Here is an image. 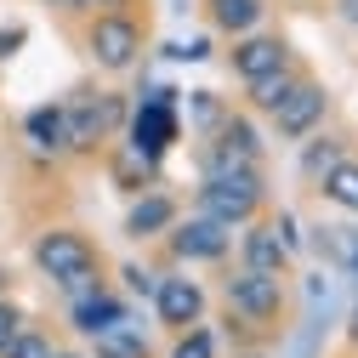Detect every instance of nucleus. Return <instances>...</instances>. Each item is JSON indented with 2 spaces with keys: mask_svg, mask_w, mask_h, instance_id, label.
Listing matches in <instances>:
<instances>
[{
  "mask_svg": "<svg viewBox=\"0 0 358 358\" xmlns=\"http://www.w3.org/2000/svg\"><path fill=\"white\" fill-rule=\"evenodd\" d=\"M52 352H57V336H52L46 324H23L17 341L0 352V358H52Z\"/></svg>",
  "mask_w": 358,
  "mask_h": 358,
  "instance_id": "24",
  "label": "nucleus"
},
{
  "mask_svg": "<svg viewBox=\"0 0 358 358\" xmlns=\"http://www.w3.org/2000/svg\"><path fill=\"white\" fill-rule=\"evenodd\" d=\"M23 46H29V29H23V23H6V29H0V63H12Z\"/></svg>",
  "mask_w": 358,
  "mask_h": 358,
  "instance_id": "29",
  "label": "nucleus"
},
{
  "mask_svg": "<svg viewBox=\"0 0 358 358\" xmlns=\"http://www.w3.org/2000/svg\"><path fill=\"white\" fill-rule=\"evenodd\" d=\"M63 313H69L74 336H85V341H92L97 330H108V324H120V319H131L125 290H114L108 279H103V285H92V290H80V296H69V301H63Z\"/></svg>",
  "mask_w": 358,
  "mask_h": 358,
  "instance_id": "13",
  "label": "nucleus"
},
{
  "mask_svg": "<svg viewBox=\"0 0 358 358\" xmlns=\"http://www.w3.org/2000/svg\"><path fill=\"white\" fill-rule=\"evenodd\" d=\"M23 324H29V313H23L12 296H0V352L17 341V330H23Z\"/></svg>",
  "mask_w": 358,
  "mask_h": 358,
  "instance_id": "26",
  "label": "nucleus"
},
{
  "mask_svg": "<svg viewBox=\"0 0 358 358\" xmlns=\"http://www.w3.org/2000/svg\"><path fill=\"white\" fill-rule=\"evenodd\" d=\"M239 358H267V352H239Z\"/></svg>",
  "mask_w": 358,
  "mask_h": 358,
  "instance_id": "33",
  "label": "nucleus"
},
{
  "mask_svg": "<svg viewBox=\"0 0 358 358\" xmlns=\"http://www.w3.org/2000/svg\"><path fill=\"white\" fill-rule=\"evenodd\" d=\"M234 239H239V228H228V222H216L205 210H188V216L171 222L165 256L176 267H222V262L234 256Z\"/></svg>",
  "mask_w": 358,
  "mask_h": 358,
  "instance_id": "6",
  "label": "nucleus"
},
{
  "mask_svg": "<svg viewBox=\"0 0 358 358\" xmlns=\"http://www.w3.org/2000/svg\"><path fill=\"white\" fill-rule=\"evenodd\" d=\"M0 296H6V273H0Z\"/></svg>",
  "mask_w": 358,
  "mask_h": 358,
  "instance_id": "34",
  "label": "nucleus"
},
{
  "mask_svg": "<svg viewBox=\"0 0 358 358\" xmlns=\"http://www.w3.org/2000/svg\"><path fill=\"white\" fill-rule=\"evenodd\" d=\"M120 279H125V296H137V301H154V290H159V273L143 267V262H125Z\"/></svg>",
  "mask_w": 358,
  "mask_h": 358,
  "instance_id": "25",
  "label": "nucleus"
},
{
  "mask_svg": "<svg viewBox=\"0 0 358 358\" xmlns=\"http://www.w3.org/2000/svg\"><path fill=\"white\" fill-rule=\"evenodd\" d=\"M296 52H290V40L279 34V29H250V34H234L228 40V74L239 80V85H250L256 74H267V69H279V63H290Z\"/></svg>",
  "mask_w": 358,
  "mask_h": 358,
  "instance_id": "10",
  "label": "nucleus"
},
{
  "mask_svg": "<svg viewBox=\"0 0 358 358\" xmlns=\"http://www.w3.org/2000/svg\"><path fill=\"white\" fill-rule=\"evenodd\" d=\"M330 120V85L319 74H301L290 85V97L267 114V125H273V143H307L313 131H319Z\"/></svg>",
  "mask_w": 358,
  "mask_h": 358,
  "instance_id": "8",
  "label": "nucleus"
},
{
  "mask_svg": "<svg viewBox=\"0 0 358 358\" xmlns=\"http://www.w3.org/2000/svg\"><path fill=\"white\" fill-rule=\"evenodd\" d=\"M319 194H324V205H336L341 216H358V154H347V159L324 176Z\"/></svg>",
  "mask_w": 358,
  "mask_h": 358,
  "instance_id": "21",
  "label": "nucleus"
},
{
  "mask_svg": "<svg viewBox=\"0 0 358 358\" xmlns=\"http://www.w3.org/2000/svg\"><path fill=\"white\" fill-rule=\"evenodd\" d=\"M85 352H92V358H154L148 336H143L137 324H131V319H120V324L97 330L92 341H85Z\"/></svg>",
  "mask_w": 358,
  "mask_h": 358,
  "instance_id": "20",
  "label": "nucleus"
},
{
  "mask_svg": "<svg viewBox=\"0 0 358 358\" xmlns=\"http://www.w3.org/2000/svg\"><path fill=\"white\" fill-rule=\"evenodd\" d=\"M29 262L40 267V279H46L63 301L80 296V290H92V285H103V273H108V262H103L97 239L80 234V228H69V222L40 228L34 245H29Z\"/></svg>",
  "mask_w": 358,
  "mask_h": 358,
  "instance_id": "2",
  "label": "nucleus"
},
{
  "mask_svg": "<svg viewBox=\"0 0 358 358\" xmlns=\"http://www.w3.org/2000/svg\"><path fill=\"white\" fill-rule=\"evenodd\" d=\"M301 74H307V69H301L296 57H290V63H279V69H267V74H256V80L245 85V108H250L256 120H267V114H273V108L290 97V85H296Z\"/></svg>",
  "mask_w": 358,
  "mask_h": 358,
  "instance_id": "18",
  "label": "nucleus"
},
{
  "mask_svg": "<svg viewBox=\"0 0 358 358\" xmlns=\"http://www.w3.org/2000/svg\"><path fill=\"white\" fill-rule=\"evenodd\" d=\"M222 307H228V324H245V330H262L273 336L290 313V279L279 273H256V267H222V285H216Z\"/></svg>",
  "mask_w": 358,
  "mask_h": 358,
  "instance_id": "3",
  "label": "nucleus"
},
{
  "mask_svg": "<svg viewBox=\"0 0 358 358\" xmlns=\"http://www.w3.org/2000/svg\"><path fill=\"white\" fill-rule=\"evenodd\" d=\"M80 52L103 74H131L148 57V23L131 6L125 12H92V17H80Z\"/></svg>",
  "mask_w": 358,
  "mask_h": 358,
  "instance_id": "4",
  "label": "nucleus"
},
{
  "mask_svg": "<svg viewBox=\"0 0 358 358\" xmlns=\"http://www.w3.org/2000/svg\"><path fill=\"white\" fill-rule=\"evenodd\" d=\"M194 165H199L194 210L228 222V228H245V222H256V216L267 210V165L239 159L234 148H222V143H210V137L199 143Z\"/></svg>",
  "mask_w": 358,
  "mask_h": 358,
  "instance_id": "1",
  "label": "nucleus"
},
{
  "mask_svg": "<svg viewBox=\"0 0 358 358\" xmlns=\"http://www.w3.org/2000/svg\"><path fill=\"white\" fill-rule=\"evenodd\" d=\"M296 148H301V154H296V171H301V182H313V188H319L324 176L352 154V148H347V137H336V131H324V125L313 131L307 143H296Z\"/></svg>",
  "mask_w": 358,
  "mask_h": 358,
  "instance_id": "17",
  "label": "nucleus"
},
{
  "mask_svg": "<svg viewBox=\"0 0 358 358\" xmlns=\"http://www.w3.org/2000/svg\"><path fill=\"white\" fill-rule=\"evenodd\" d=\"M210 313V290L199 279H188V267H176V273H159V290H154V324L165 336L188 330V324H205Z\"/></svg>",
  "mask_w": 358,
  "mask_h": 358,
  "instance_id": "9",
  "label": "nucleus"
},
{
  "mask_svg": "<svg viewBox=\"0 0 358 358\" xmlns=\"http://www.w3.org/2000/svg\"><path fill=\"white\" fill-rule=\"evenodd\" d=\"M165 358H222V341H216L210 324H188V330L171 336V352Z\"/></svg>",
  "mask_w": 358,
  "mask_h": 358,
  "instance_id": "23",
  "label": "nucleus"
},
{
  "mask_svg": "<svg viewBox=\"0 0 358 358\" xmlns=\"http://www.w3.org/2000/svg\"><path fill=\"white\" fill-rule=\"evenodd\" d=\"M69 103V159H92L131 120V92H97V97H63Z\"/></svg>",
  "mask_w": 358,
  "mask_h": 358,
  "instance_id": "5",
  "label": "nucleus"
},
{
  "mask_svg": "<svg viewBox=\"0 0 358 358\" xmlns=\"http://www.w3.org/2000/svg\"><path fill=\"white\" fill-rule=\"evenodd\" d=\"M103 154H108V176H114V188H120V194L137 199L143 188H159V165H148L143 154H131L125 143H108Z\"/></svg>",
  "mask_w": 358,
  "mask_h": 358,
  "instance_id": "19",
  "label": "nucleus"
},
{
  "mask_svg": "<svg viewBox=\"0 0 358 358\" xmlns=\"http://www.w3.org/2000/svg\"><path fill=\"white\" fill-rule=\"evenodd\" d=\"M228 97H216V92H188V137H210V131L222 125V120H228Z\"/></svg>",
  "mask_w": 358,
  "mask_h": 358,
  "instance_id": "22",
  "label": "nucleus"
},
{
  "mask_svg": "<svg viewBox=\"0 0 358 358\" xmlns=\"http://www.w3.org/2000/svg\"><path fill=\"white\" fill-rule=\"evenodd\" d=\"M131 0H63L69 17H92V12H125Z\"/></svg>",
  "mask_w": 358,
  "mask_h": 358,
  "instance_id": "28",
  "label": "nucleus"
},
{
  "mask_svg": "<svg viewBox=\"0 0 358 358\" xmlns=\"http://www.w3.org/2000/svg\"><path fill=\"white\" fill-rule=\"evenodd\" d=\"M347 341L358 347V301H352V313H347Z\"/></svg>",
  "mask_w": 358,
  "mask_h": 358,
  "instance_id": "31",
  "label": "nucleus"
},
{
  "mask_svg": "<svg viewBox=\"0 0 358 358\" xmlns=\"http://www.w3.org/2000/svg\"><path fill=\"white\" fill-rule=\"evenodd\" d=\"M210 143L234 148L239 159H256V165H267V131H262V120H256L250 108H228V120H222V125L210 131Z\"/></svg>",
  "mask_w": 358,
  "mask_h": 358,
  "instance_id": "16",
  "label": "nucleus"
},
{
  "mask_svg": "<svg viewBox=\"0 0 358 358\" xmlns=\"http://www.w3.org/2000/svg\"><path fill=\"white\" fill-rule=\"evenodd\" d=\"M120 143L131 154H143L148 165H165V154L182 143V114L171 103H148V97H131V120L120 131Z\"/></svg>",
  "mask_w": 358,
  "mask_h": 358,
  "instance_id": "7",
  "label": "nucleus"
},
{
  "mask_svg": "<svg viewBox=\"0 0 358 358\" xmlns=\"http://www.w3.org/2000/svg\"><path fill=\"white\" fill-rule=\"evenodd\" d=\"M52 6H63V0H52Z\"/></svg>",
  "mask_w": 358,
  "mask_h": 358,
  "instance_id": "35",
  "label": "nucleus"
},
{
  "mask_svg": "<svg viewBox=\"0 0 358 358\" xmlns=\"http://www.w3.org/2000/svg\"><path fill=\"white\" fill-rule=\"evenodd\" d=\"M234 262L239 267H256V273H279V279H290V250H285V239H279V228H273V216H256V222H245L239 228V239H234Z\"/></svg>",
  "mask_w": 358,
  "mask_h": 358,
  "instance_id": "11",
  "label": "nucleus"
},
{
  "mask_svg": "<svg viewBox=\"0 0 358 358\" xmlns=\"http://www.w3.org/2000/svg\"><path fill=\"white\" fill-rule=\"evenodd\" d=\"M273 228H279V239H285L290 256L307 250V228H301V216H296V210H279V216H273Z\"/></svg>",
  "mask_w": 358,
  "mask_h": 358,
  "instance_id": "27",
  "label": "nucleus"
},
{
  "mask_svg": "<svg viewBox=\"0 0 358 358\" xmlns=\"http://www.w3.org/2000/svg\"><path fill=\"white\" fill-rule=\"evenodd\" d=\"M336 17H341L347 29H358V0H336Z\"/></svg>",
  "mask_w": 358,
  "mask_h": 358,
  "instance_id": "30",
  "label": "nucleus"
},
{
  "mask_svg": "<svg viewBox=\"0 0 358 358\" xmlns=\"http://www.w3.org/2000/svg\"><path fill=\"white\" fill-rule=\"evenodd\" d=\"M176 216H182V199H176V194H165V188H143L137 199H131V210H125V222H120V234H125L131 245H154V239L171 234Z\"/></svg>",
  "mask_w": 358,
  "mask_h": 358,
  "instance_id": "12",
  "label": "nucleus"
},
{
  "mask_svg": "<svg viewBox=\"0 0 358 358\" xmlns=\"http://www.w3.org/2000/svg\"><path fill=\"white\" fill-rule=\"evenodd\" d=\"M205 6V23H210V34H222V40H234V34H250V29H267V0H199Z\"/></svg>",
  "mask_w": 358,
  "mask_h": 358,
  "instance_id": "15",
  "label": "nucleus"
},
{
  "mask_svg": "<svg viewBox=\"0 0 358 358\" xmlns=\"http://www.w3.org/2000/svg\"><path fill=\"white\" fill-rule=\"evenodd\" d=\"M23 143L34 159H69V103H34L23 114Z\"/></svg>",
  "mask_w": 358,
  "mask_h": 358,
  "instance_id": "14",
  "label": "nucleus"
},
{
  "mask_svg": "<svg viewBox=\"0 0 358 358\" xmlns=\"http://www.w3.org/2000/svg\"><path fill=\"white\" fill-rule=\"evenodd\" d=\"M52 358H92V352H69V347H57V352H52Z\"/></svg>",
  "mask_w": 358,
  "mask_h": 358,
  "instance_id": "32",
  "label": "nucleus"
}]
</instances>
